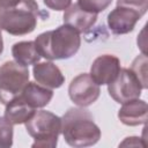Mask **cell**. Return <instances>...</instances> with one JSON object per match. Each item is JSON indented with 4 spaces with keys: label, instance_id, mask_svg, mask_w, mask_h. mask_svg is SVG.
Wrapping results in <instances>:
<instances>
[{
    "label": "cell",
    "instance_id": "ffe728a7",
    "mask_svg": "<svg viewBox=\"0 0 148 148\" xmlns=\"http://www.w3.org/2000/svg\"><path fill=\"white\" fill-rule=\"evenodd\" d=\"M132 147V146H142V147H146V143L141 140V138H138V136H130V138H126L120 145L119 147Z\"/></svg>",
    "mask_w": 148,
    "mask_h": 148
},
{
    "label": "cell",
    "instance_id": "d6986e66",
    "mask_svg": "<svg viewBox=\"0 0 148 148\" xmlns=\"http://www.w3.org/2000/svg\"><path fill=\"white\" fill-rule=\"evenodd\" d=\"M43 2L47 8L57 12L66 10L72 5V0H43Z\"/></svg>",
    "mask_w": 148,
    "mask_h": 148
},
{
    "label": "cell",
    "instance_id": "52a82bcc",
    "mask_svg": "<svg viewBox=\"0 0 148 148\" xmlns=\"http://www.w3.org/2000/svg\"><path fill=\"white\" fill-rule=\"evenodd\" d=\"M99 86L92 80L90 74L82 73L75 76L68 86V95L74 104L87 108L94 104L99 97Z\"/></svg>",
    "mask_w": 148,
    "mask_h": 148
},
{
    "label": "cell",
    "instance_id": "ac0fdd59",
    "mask_svg": "<svg viewBox=\"0 0 148 148\" xmlns=\"http://www.w3.org/2000/svg\"><path fill=\"white\" fill-rule=\"evenodd\" d=\"M112 0H77V5L80 8L88 13L98 14L103 10H105L110 5Z\"/></svg>",
    "mask_w": 148,
    "mask_h": 148
},
{
    "label": "cell",
    "instance_id": "7402d4cb",
    "mask_svg": "<svg viewBox=\"0 0 148 148\" xmlns=\"http://www.w3.org/2000/svg\"><path fill=\"white\" fill-rule=\"evenodd\" d=\"M5 8L0 7V29H1V23H2V18H3V13H5Z\"/></svg>",
    "mask_w": 148,
    "mask_h": 148
},
{
    "label": "cell",
    "instance_id": "277c9868",
    "mask_svg": "<svg viewBox=\"0 0 148 148\" xmlns=\"http://www.w3.org/2000/svg\"><path fill=\"white\" fill-rule=\"evenodd\" d=\"M39 18V7L35 0H20L3 13L1 29L13 36L32 32Z\"/></svg>",
    "mask_w": 148,
    "mask_h": 148
},
{
    "label": "cell",
    "instance_id": "8fae6325",
    "mask_svg": "<svg viewBox=\"0 0 148 148\" xmlns=\"http://www.w3.org/2000/svg\"><path fill=\"white\" fill-rule=\"evenodd\" d=\"M32 74L37 83L50 89L60 88L65 82V76L62 75L61 71L57 65L51 61L35 64L32 68Z\"/></svg>",
    "mask_w": 148,
    "mask_h": 148
},
{
    "label": "cell",
    "instance_id": "2e32d148",
    "mask_svg": "<svg viewBox=\"0 0 148 148\" xmlns=\"http://www.w3.org/2000/svg\"><path fill=\"white\" fill-rule=\"evenodd\" d=\"M130 69L135 74V76L140 81L142 89H147L148 86H147V57L146 54L138 56L133 60Z\"/></svg>",
    "mask_w": 148,
    "mask_h": 148
},
{
    "label": "cell",
    "instance_id": "603a6c76",
    "mask_svg": "<svg viewBox=\"0 0 148 148\" xmlns=\"http://www.w3.org/2000/svg\"><path fill=\"white\" fill-rule=\"evenodd\" d=\"M2 50H3V40H2V35H1V31H0V54L2 53Z\"/></svg>",
    "mask_w": 148,
    "mask_h": 148
},
{
    "label": "cell",
    "instance_id": "44dd1931",
    "mask_svg": "<svg viewBox=\"0 0 148 148\" xmlns=\"http://www.w3.org/2000/svg\"><path fill=\"white\" fill-rule=\"evenodd\" d=\"M20 0H0V7L7 9V8H10L13 6H15Z\"/></svg>",
    "mask_w": 148,
    "mask_h": 148
},
{
    "label": "cell",
    "instance_id": "7a4b0ae2",
    "mask_svg": "<svg viewBox=\"0 0 148 148\" xmlns=\"http://www.w3.org/2000/svg\"><path fill=\"white\" fill-rule=\"evenodd\" d=\"M34 43L39 56L45 59H69L79 51L81 37L79 31L64 23L54 30L38 35Z\"/></svg>",
    "mask_w": 148,
    "mask_h": 148
},
{
    "label": "cell",
    "instance_id": "3957f363",
    "mask_svg": "<svg viewBox=\"0 0 148 148\" xmlns=\"http://www.w3.org/2000/svg\"><path fill=\"white\" fill-rule=\"evenodd\" d=\"M25 130L35 140L32 148H54L61 133V118L50 111H36L25 121Z\"/></svg>",
    "mask_w": 148,
    "mask_h": 148
},
{
    "label": "cell",
    "instance_id": "6da1fadb",
    "mask_svg": "<svg viewBox=\"0 0 148 148\" xmlns=\"http://www.w3.org/2000/svg\"><path fill=\"white\" fill-rule=\"evenodd\" d=\"M61 133L65 141L75 148L90 147L101 139V130L94 116L83 108H72L61 118Z\"/></svg>",
    "mask_w": 148,
    "mask_h": 148
},
{
    "label": "cell",
    "instance_id": "4fadbf2b",
    "mask_svg": "<svg viewBox=\"0 0 148 148\" xmlns=\"http://www.w3.org/2000/svg\"><path fill=\"white\" fill-rule=\"evenodd\" d=\"M20 96L23 98L25 103H28L34 109H42L46 106L52 97L53 91L50 88H46L36 82H28L27 86L23 88Z\"/></svg>",
    "mask_w": 148,
    "mask_h": 148
},
{
    "label": "cell",
    "instance_id": "30bf717a",
    "mask_svg": "<svg viewBox=\"0 0 148 148\" xmlns=\"http://www.w3.org/2000/svg\"><path fill=\"white\" fill-rule=\"evenodd\" d=\"M118 118L126 126L145 125L148 119V105L139 98L123 103L118 111Z\"/></svg>",
    "mask_w": 148,
    "mask_h": 148
},
{
    "label": "cell",
    "instance_id": "9a60e30c",
    "mask_svg": "<svg viewBox=\"0 0 148 148\" xmlns=\"http://www.w3.org/2000/svg\"><path fill=\"white\" fill-rule=\"evenodd\" d=\"M12 56L17 64L25 67L37 64L40 59L36 45L31 40H23L15 43L12 46Z\"/></svg>",
    "mask_w": 148,
    "mask_h": 148
},
{
    "label": "cell",
    "instance_id": "7c38bea8",
    "mask_svg": "<svg viewBox=\"0 0 148 148\" xmlns=\"http://www.w3.org/2000/svg\"><path fill=\"white\" fill-rule=\"evenodd\" d=\"M64 23L74 28L80 34L87 32L97 21V14L88 13L79 7L77 3L71 5L64 13Z\"/></svg>",
    "mask_w": 148,
    "mask_h": 148
},
{
    "label": "cell",
    "instance_id": "5b68a950",
    "mask_svg": "<svg viewBox=\"0 0 148 148\" xmlns=\"http://www.w3.org/2000/svg\"><path fill=\"white\" fill-rule=\"evenodd\" d=\"M29 82V69L9 60L0 66V102L7 104L10 99L18 96Z\"/></svg>",
    "mask_w": 148,
    "mask_h": 148
},
{
    "label": "cell",
    "instance_id": "5bb4252c",
    "mask_svg": "<svg viewBox=\"0 0 148 148\" xmlns=\"http://www.w3.org/2000/svg\"><path fill=\"white\" fill-rule=\"evenodd\" d=\"M35 112L36 109L31 108L18 95L6 104L5 117L13 125H20V124H25V121H28Z\"/></svg>",
    "mask_w": 148,
    "mask_h": 148
},
{
    "label": "cell",
    "instance_id": "e0dca14e",
    "mask_svg": "<svg viewBox=\"0 0 148 148\" xmlns=\"http://www.w3.org/2000/svg\"><path fill=\"white\" fill-rule=\"evenodd\" d=\"M13 134V124L5 116L0 117V148L12 147Z\"/></svg>",
    "mask_w": 148,
    "mask_h": 148
},
{
    "label": "cell",
    "instance_id": "8992f818",
    "mask_svg": "<svg viewBox=\"0 0 148 148\" xmlns=\"http://www.w3.org/2000/svg\"><path fill=\"white\" fill-rule=\"evenodd\" d=\"M142 86L130 68H120L117 77L108 84L109 95L119 104L141 96Z\"/></svg>",
    "mask_w": 148,
    "mask_h": 148
},
{
    "label": "cell",
    "instance_id": "9c48e42d",
    "mask_svg": "<svg viewBox=\"0 0 148 148\" xmlns=\"http://www.w3.org/2000/svg\"><path fill=\"white\" fill-rule=\"evenodd\" d=\"M120 68V60L118 57L113 54H102L92 61L90 76L98 86H108L117 77Z\"/></svg>",
    "mask_w": 148,
    "mask_h": 148
},
{
    "label": "cell",
    "instance_id": "ba28073f",
    "mask_svg": "<svg viewBox=\"0 0 148 148\" xmlns=\"http://www.w3.org/2000/svg\"><path fill=\"white\" fill-rule=\"evenodd\" d=\"M145 15L141 10L126 5H117L108 15V27L114 35H125L131 32L136 22Z\"/></svg>",
    "mask_w": 148,
    "mask_h": 148
}]
</instances>
